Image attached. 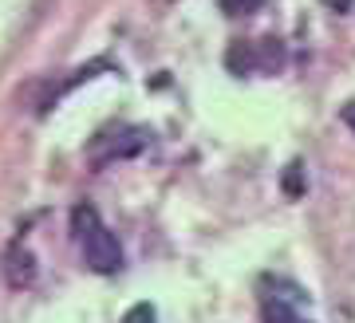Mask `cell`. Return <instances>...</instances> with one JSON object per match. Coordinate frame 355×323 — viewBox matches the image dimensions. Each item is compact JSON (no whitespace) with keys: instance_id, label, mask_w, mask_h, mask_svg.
I'll use <instances>...</instances> for the list:
<instances>
[{"instance_id":"277c9868","label":"cell","mask_w":355,"mask_h":323,"mask_svg":"<svg viewBox=\"0 0 355 323\" xmlns=\"http://www.w3.org/2000/svg\"><path fill=\"white\" fill-rule=\"evenodd\" d=\"M154 320H158V315H154L150 304H135V308L123 315V323H154Z\"/></svg>"},{"instance_id":"5b68a950","label":"cell","mask_w":355,"mask_h":323,"mask_svg":"<svg viewBox=\"0 0 355 323\" xmlns=\"http://www.w3.org/2000/svg\"><path fill=\"white\" fill-rule=\"evenodd\" d=\"M324 4H328L331 12H352V4H355V0H324Z\"/></svg>"},{"instance_id":"6da1fadb","label":"cell","mask_w":355,"mask_h":323,"mask_svg":"<svg viewBox=\"0 0 355 323\" xmlns=\"http://www.w3.org/2000/svg\"><path fill=\"white\" fill-rule=\"evenodd\" d=\"M71 233H76L79 256H83V264H87L91 272L111 276L123 268V249H119L114 233L103 225L95 205H76V213H71Z\"/></svg>"},{"instance_id":"8992f818","label":"cell","mask_w":355,"mask_h":323,"mask_svg":"<svg viewBox=\"0 0 355 323\" xmlns=\"http://www.w3.org/2000/svg\"><path fill=\"white\" fill-rule=\"evenodd\" d=\"M343 123L355 130V103H347V107H343Z\"/></svg>"},{"instance_id":"3957f363","label":"cell","mask_w":355,"mask_h":323,"mask_svg":"<svg viewBox=\"0 0 355 323\" xmlns=\"http://www.w3.org/2000/svg\"><path fill=\"white\" fill-rule=\"evenodd\" d=\"M217 4H221L229 16H249V12H257L261 0H217Z\"/></svg>"},{"instance_id":"7a4b0ae2","label":"cell","mask_w":355,"mask_h":323,"mask_svg":"<svg viewBox=\"0 0 355 323\" xmlns=\"http://www.w3.org/2000/svg\"><path fill=\"white\" fill-rule=\"evenodd\" d=\"M300 304H304V292L288 284V296H280V280H277V292H268L261 299V315H265V323H312L300 315Z\"/></svg>"}]
</instances>
